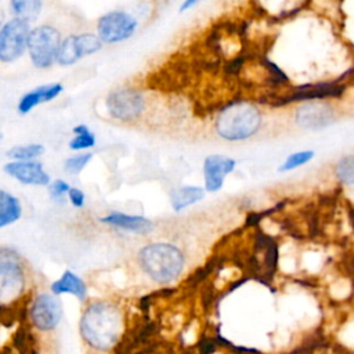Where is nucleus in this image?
Returning <instances> with one entry per match:
<instances>
[{
	"instance_id": "f257e3e1",
	"label": "nucleus",
	"mask_w": 354,
	"mask_h": 354,
	"mask_svg": "<svg viewBox=\"0 0 354 354\" xmlns=\"http://www.w3.org/2000/svg\"><path fill=\"white\" fill-rule=\"evenodd\" d=\"M79 330L88 348L97 353L112 351L124 333L123 313L113 303L94 301L84 308Z\"/></svg>"
},
{
	"instance_id": "f03ea898",
	"label": "nucleus",
	"mask_w": 354,
	"mask_h": 354,
	"mask_svg": "<svg viewBox=\"0 0 354 354\" xmlns=\"http://www.w3.org/2000/svg\"><path fill=\"white\" fill-rule=\"evenodd\" d=\"M138 263L152 281L166 285L176 281L183 272L184 256L174 245L155 242L138 252Z\"/></svg>"
},
{
	"instance_id": "7ed1b4c3",
	"label": "nucleus",
	"mask_w": 354,
	"mask_h": 354,
	"mask_svg": "<svg viewBox=\"0 0 354 354\" xmlns=\"http://www.w3.org/2000/svg\"><path fill=\"white\" fill-rule=\"evenodd\" d=\"M261 116L256 106L234 101L218 115L216 130L220 137L228 141H241L252 137L260 127Z\"/></svg>"
},
{
	"instance_id": "20e7f679",
	"label": "nucleus",
	"mask_w": 354,
	"mask_h": 354,
	"mask_svg": "<svg viewBox=\"0 0 354 354\" xmlns=\"http://www.w3.org/2000/svg\"><path fill=\"white\" fill-rule=\"evenodd\" d=\"M59 32L50 25H40L30 30L28 39V51L30 59L37 68H48L57 61L61 47Z\"/></svg>"
},
{
	"instance_id": "39448f33",
	"label": "nucleus",
	"mask_w": 354,
	"mask_h": 354,
	"mask_svg": "<svg viewBox=\"0 0 354 354\" xmlns=\"http://www.w3.org/2000/svg\"><path fill=\"white\" fill-rule=\"evenodd\" d=\"M30 35L29 22L12 18L0 29V62H12L19 58L28 47Z\"/></svg>"
},
{
	"instance_id": "423d86ee",
	"label": "nucleus",
	"mask_w": 354,
	"mask_h": 354,
	"mask_svg": "<svg viewBox=\"0 0 354 354\" xmlns=\"http://www.w3.org/2000/svg\"><path fill=\"white\" fill-rule=\"evenodd\" d=\"M145 108L144 95L140 90L122 87L111 91L106 97V109L112 118L122 122H133L140 118Z\"/></svg>"
},
{
	"instance_id": "0eeeda50",
	"label": "nucleus",
	"mask_w": 354,
	"mask_h": 354,
	"mask_svg": "<svg viewBox=\"0 0 354 354\" xmlns=\"http://www.w3.org/2000/svg\"><path fill=\"white\" fill-rule=\"evenodd\" d=\"M138 26L136 18L124 11H111L104 14L97 24V36L102 43L112 44L133 36Z\"/></svg>"
},
{
	"instance_id": "6e6552de",
	"label": "nucleus",
	"mask_w": 354,
	"mask_h": 354,
	"mask_svg": "<svg viewBox=\"0 0 354 354\" xmlns=\"http://www.w3.org/2000/svg\"><path fill=\"white\" fill-rule=\"evenodd\" d=\"M29 317L35 328L41 332H50L55 329L61 321L62 306L54 295L41 293L33 300Z\"/></svg>"
},
{
	"instance_id": "1a4fd4ad",
	"label": "nucleus",
	"mask_w": 354,
	"mask_h": 354,
	"mask_svg": "<svg viewBox=\"0 0 354 354\" xmlns=\"http://www.w3.org/2000/svg\"><path fill=\"white\" fill-rule=\"evenodd\" d=\"M26 279L21 263H0V307L17 301L25 290Z\"/></svg>"
},
{
	"instance_id": "9d476101",
	"label": "nucleus",
	"mask_w": 354,
	"mask_h": 354,
	"mask_svg": "<svg viewBox=\"0 0 354 354\" xmlns=\"http://www.w3.org/2000/svg\"><path fill=\"white\" fill-rule=\"evenodd\" d=\"M335 120L333 109L324 102L304 104L296 109L295 122L307 130H319Z\"/></svg>"
},
{
	"instance_id": "9b49d317",
	"label": "nucleus",
	"mask_w": 354,
	"mask_h": 354,
	"mask_svg": "<svg viewBox=\"0 0 354 354\" xmlns=\"http://www.w3.org/2000/svg\"><path fill=\"white\" fill-rule=\"evenodd\" d=\"M4 171L28 185H47L50 183V176L44 171L43 166L33 160L10 162L4 166Z\"/></svg>"
},
{
	"instance_id": "f8f14e48",
	"label": "nucleus",
	"mask_w": 354,
	"mask_h": 354,
	"mask_svg": "<svg viewBox=\"0 0 354 354\" xmlns=\"http://www.w3.org/2000/svg\"><path fill=\"white\" fill-rule=\"evenodd\" d=\"M235 167V160L221 156L210 155L203 162V174H205V187L207 191L214 192L223 187L224 177L231 173Z\"/></svg>"
},
{
	"instance_id": "ddd939ff",
	"label": "nucleus",
	"mask_w": 354,
	"mask_h": 354,
	"mask_svg": "<svg viewBox=\"0 0 354 354\" xmlns=\"http://www.w3.org/2000/svg\"><path fill=\"white\" fill-rule=\"evenodd\" d=\"M104 224L112 225L115 228L130 231L134 234H147L153 228V224L151 220L142 217V216H133V214H124L120 212H112L104 217L100 218Z\"/></svg>"
},
{
	"instance_id": "4468645a",
	"label": "nucleus",
	"mask_w": 354,
	"mask_h": 354,
	"mask_svg": "<svg viewBox=\"0 0 354 354\" xmlns=\"http://www.w3.org/2000/svg\"><path fill=\"white\" fill-rule=\"evenodd\" d=\"M62 84L53 83V84H44L40 87H36L35 90L26 93L22 95V98L18 102V111L21 113H28L32 108H35L39 104L47 102L58 97L62 91Z\"/></svg>"
},
{
	"instance_id": "2eb2a0df",
	"label": "nucleus",
	"mask_w": 354,
	"mask_h": 354,
	"mask_svg": "<svg viewBox=\"0 0 354 354\" xmlns=\"http://www.w3.org/2000/svg\"><path fill=\"white\" fill-rule=\"evenodd\" d=\"M343 86H336L335 83H321L297 87L296 91L286 97L283 102L292 101H303V100H314V98H326V97H339L343 93Z\"/></svg>"
},
{
	"instance_id": "dca6fc26",
	"label": "nucleus",
	"mask_w": 354,
	"mask_h": 354,
	"mask_svg": "<svg viewBox=\"0 0 354 354\" xmlns=\"http://www.w3.org/2000/svg\"><path fill=\"white\" fill-rule=\"evenodd\" d=\"M51 292L54 295L72 293L79 300H84L87 288H86V283L76 274H73L72 271H65L61 275V278H58L51 283Z\"/></svg>"
},
{
	"instance_id": "f3484780",
	"label": "nucleus",
	"mask_w": 354,
	"mask_h": 354,
	"mask_svg": "<svg viewBox=\"0 0 354 354\" xmlns=\"http://www.w3.org/2000/svg\"><path fill=\"white\" fill-rule=\"evenodd\" d=\"M22 216V206L14 195L0 189V230L18 221Z\"/></svg>"
},
{
	"instance_id": "a211bd4d",
	"label": "nucleus",
	"mask_w": 354,
	"mask_h": 354,
	"mask_svg": "<svg viewBox=\"0 0 354 354\" xmlns=\"http://www.w3.org/2000/svg\"><path fill=\"white\" fill-rule=\"evenodd\" d=\"M203 196H205V189L201 187H192V185L178 187V188L173 189L170 194L171 207L176 212H180L184 207L199 202Z\"/></svg>"
},
{
	"instance_id": "6ab92c4d",
	"label": "nucleus",
	"mask_w": 354,
	"mask_h": 354,
	"mask_svg": "<svg viewBox=\"0 0 354 354\" xmlns=\"http://www.w3.org/2000/svg\"><path fill=\"white\" fill-rule=\"evenodd\" d=\"M10 7L12 12L17 15V18L30 21L35 19L41 10V1L39 0H12L10 3Z\"/></svg>"
},
{
	"instance_id": "aec40b11",
	"label": "nucleus",
	"mask_w": 354,
	"mask_h": 354,
	"mask_svg": "<svg viewBox=\"0 0 354 354\" xmlns=\"http://www.w3.org/2000/svg\"><path fill=\"white\" fill-rule=\"evenodd\" d=\"M75 41L79 57L94 54L102 47V41L100 40V37L93 33H82L79 36H75Z\"/></svg>"
},
{
	"instance_id": "412c9836",
	"label": "nucleus",
	"mask_w": 354,
	"mask_h": 354,
	"mask_svg": "<svg viewBox=\"0 0 354 354\" xmlns=\"http://www.w3.org/2000/svg\"><path fill=\"white\" fill-rule=\"evenodd\" d=\"M79 54L76 50V41H75V36H68L59 47L58 55H57V62L62 66H68L75 64L79 59Z\"/></svg>"
},
{
	"instance_id": "4be33fe9",
	"label": "nucleus",
	"mask_w": 354,
	"mask_h": 354,
	"mask_svg": "<svg viewBox=\"0 0 354 354\" xmlns=\"http://www.w3.org/2000/svg\"><path fill=\"white\" fill-rule=\"evenodd\" d=\"M44 152V147L41 144H29L22 147H12L7 151V156L12 158L15 160H32L37 156H40Z\"/></svg>"
},
{
	"instance_id": "5701e85b",
	"label": "nucleus",
	"mask_w": 354,
	"mask_h": 354,
	"mask_svg": "<svg viewBox=\"0 0 354 354\" xmlns=\"http://www.w3.org/2000/svg\"><path fill=\"white\" fill-rule=\"evenodd\" d=\"M337 178L347 185H354V155L344 156L336 166Z\"/></svg>"
},
{
	"instance_id": "b1692460",
	"label": "nucleus",
	"mask_w": 354,
	"mask_h": 354,
	"mask_svg": "<svg viewBox=\"0 0 354 354\" xmlns=\"http://www.w3.org/2000/svg\"><path fill=\"white\" fill-rule=\"evenodd\" d=\"M91 156H93V153L86 152V153H79V155L68 158L64 163L65 171L69 173V174L80 173L84 169V166L91 160Z\"/></svg>"
},
{
	"instance_id": "393cba45",
	"label": "nucleus",
	"mask_w": 354,
	"mask_h": 354,
	"mask_svg": "<svg viewBox=\"0 0 354 354\" xmlns=\"http://www.w3.org/2000/svg\"><path fill=\"white\" fill-rule=\"evenodd\" d=\"M313 152L311 151H304V152H296V153H292L286 160L285 163L279 167L281 171H286V170H292L297 166H301L303 163L308 162L311 158H313Z\"/></svg>"
},
{
	"instance_id": "a878e982",
	"label": "nucleus",
	"mask_w": 354,
	"mask_h": 354,
	"mask_svg": "<svg viewBox=\"0 0 354 354\" xmlns=\"http://www.w3.org/2000/svg\"><path fill=\"white\" fill-rule=\"evenodd\" d=\"M94 144H95L94 134L91 131H87L84 134L75 136V138L71 140V142H69V148L75 149V151H80V149L91 148Z\"/></svg>"
},
{
	"instance_id": "bb28decb",
	"label": "nucleus",
	"mask_w": 354,
	"mask_h": 354,
	"mask_svg": "<svg viewBox=\"0 0 354 354\" xmlns=\"http://www.w3.org/2000/svg\"><path fill=\"white\" fill-rule=\"evenodd\" d=\"M69 189H71V187L64 180H55L48 187V192H50L51 198L57 202H62L64 196L69 192Z\"/></svg>"
},
{
	"instance_id": "cd10ccee",
	"label": "nucleus",
	"mask_w": 354,
	"mask_h": 354,
	"mask_svg": "<svg viewBox=\"0 0 354 354\" xmlns=\"http://www.w3.org/2000/svg\"><path fill=\"white\" fill-rule=\"evenodd\" d=\"M277 260H278V248H277V243L270 238L266 246V266L270 274H272L274 270L277 268Z\"/></svg>"
},
{
	"instance_id": "c85d7f7f",
	"label": "nucleus",
	"mask_w": 354,
	"mask_h": 354,
	"mask_svg": "<svg viewBox=\"0 0 354 354\" xmlns=\"http://www.w3.org/2000/svg\"><path fill=\"white\" fill-rule=\"evenodd\" d=\"M0 263H21V256L11 248L0 246Z\"/></svg>"
},
{
	"instance_id": "c756f323",
	"label": "nucleus",
	"mask_w": 354,
	"mask_h": 354,
	"mask_svg": "<svg viewBox=\"0 0 354 354\" xmlns=\"http://www.w3.org/2000/svg\"><path fill=\"white\" fill-rule=\"evenodd\" d=\"M68 196L75 207H82L84 205V194L79 188H71Z\"/></svg>"
},
{
	"instance_id": "7c9ffc66",
	"label": "nucleus",
	"mask_w": 354,
	"mask_h": 354,
	"mask_svg": "<svg viewBox=\"0 0 354 354\" xmlns=\"http://www.w3.org/2000/svg\"><path fill=\"white\" fill-rule=\"evenodd\" d=\"M87 131H90V130H88V127H87L86 124H77V126L73 127V133H75L76 136L84 134V133H87Z\"/></svg>"
},
{
	"instance_id": "2f4dec72",
	"label": "nucleus",
	"mask_w": 354,
	"mask_h": 354,
	"mask_svg": "<svg viewBox=\"0 0 354 354\" xmlns=\"http://www.w3.org/2000/svg\"><path fill=\"white\" fill-rule=\"evenodd\" d=\"M198 1L196 0H187V1H184L181 6H180V12H183V11H185V10H188V8H191L192 6H195Z\"/></svg>"
},
{
	"instance_id": "473e14b6",
	"label": "nucleus",
	"mask_w": 354,
	"mask_h": 354,
	"mask_svg": "<svg viewBox=\"0 0 354 354\" xmlns=\"http://www.w3.org/2000/svg\"><path fill=\"white\" fill-rule=\"evenodd\" d=\"M3 17H4V14H3V11L0 10V29L3 28V26H1V24H3Z\"/></svg>"
},
{
	"instance_id": "72a5a7b5",
	"label": "nucleus",
	"mask_w": 354,
	"mask_h": 354,
	"mask_svg": "<svg viewBox=\"0 0 354 354\" xmlns=\"http://www.w3.org/2000/svg\"><path fill=\"white\" fill-rule=\"evenodd\" d=\"M1 138H3V136H1V133H0V140H1Z\"/></svg>"
}]
</instances>
